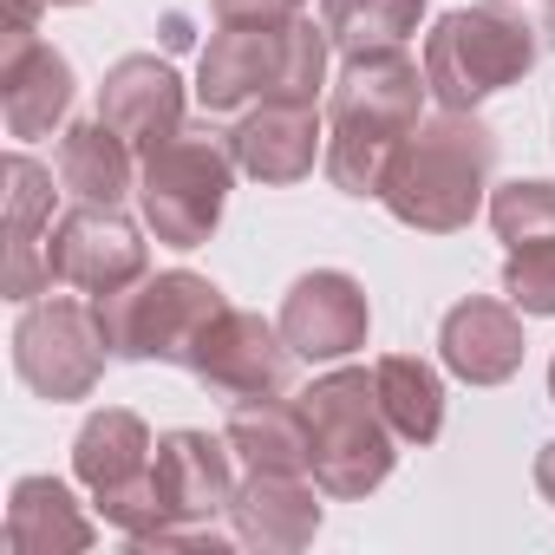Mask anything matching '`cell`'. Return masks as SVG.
Segmentation results:
<instances>
[{
    "label": "cell",
    "mask_w": 555,
    "mask_h": 555,
    "mask_svg": "<svg viewBox=\"0 0 555 555\" xmlns=\"http://www.w3.org/2000/svg\"><path fill=\"white\" fill-rule=\"evenodd\" d=\"M425 92H431L425 66H412L399 47L347 60V73L334 86V112H327V177L347 196H379L386 190L405 138L418 131Z\"/></svg>",
    "instance_id": "cell-1"
},
{
    "label": "cell",
    "mask_w": 555,
    "mask_h": 555,
    "mask_svg": "<svg viewBox=\"0 0 555 555\" xmlns=\"http://www.w3.org/2000/svg\"><path fill=\"white\" fill-rule=\"evenodd\" d=\"M490 170H496L490 125L470 112H438V118H418V131L405 138L379 203L418 235H451L477 216Z\"/></svg>",
    "instance_id": "cell-2"
},
{
    "label": "cell",
    "mask_w": 555,
    "mask_h": 555,
    "mask_svg": "<svg viewBox=\"0 0 555 555\" xmlns=\"http://www.w3.org/2000/svg\"><path fill=\"white\" fill-rule=\"evenodd\" d=\"M327 27L288 21V27H222L203 47L196 99L203 112H242L248 99L274 105H314L327 86Z\"/></svg>",
    "instance_id": "cell-3"
},
{
    "label": "cell",
    "mask_w": 555,
    "mask_h": 555,
    "mask_svg": "<svg viewBox=\"0 0 555 555\" xmlns=\"http://www.w3.org/2000/svg\"><path fill=\"white\" fill-rule=\"evenodd\" d=\"M308 431H314V483L340 503L373 496L399 464V431L379 405V386L366 366H340L301 392Z\"/></svg>",
    "instance_id": "cell-4"
},
{
    "label": "cell",
    "mask_w": 555,
    "mask_h": 555,
    "mask_svg": "<svg viewBox=\"0 0 555 555\" xmlns=\"http://www.w3.org/2000/svg\"><path fill=\"white\" fill-rule=\"evenodd\" d=\"M529 66H535V27L503 0L451 8L425 34V86L444 112H477L490 92L516 86Z\"/></svg>",
    "instance_id": "cell-5"
},
{
    "label": "cell",
    "mask_w": 555,
    "mask_h": 555,
    "mask_svg": "<svg viewBox=\"0 0 555 555\" xmlns=\"http://www.w3.org/2000/svg\"><path fill=\"white\" fill-rule=\"evenodd\" d=\"M222 288L203 282L190 268H170V274H138L131 288L118 295H99V327H105V347L118 360H164V366H190L196 340L209 334V321L222 314Z\"/></svg>",
    "instance_id": "cell-6"
},
{
    "label": "cell",
    "mask_w": 555,
    "mask_h": 555,
    "mask_svg": "<svg viewBox=\"0 0 555 555\" xmlns=\"http://www.w3.org/2000/svg\"><path fill=\"white\" fill-rule=\"evenodd\" d=\"M229 177H235L229 138H216V131H177L170 144H157L144 157V177H138L144 229L164 248H203L216 235V222H222Z\"/></svg>",
    "instance_id": "cell-7"
},
{
    "label": "cell",
    "mask_w": 555,
    "mask_h": 555,
    "mask_svg": "<svg viewBox=\"0 0 555 555\" xmlns=\"http://www.w3.org/2000/svg\"><path fill=\"white\" fill-rule=\"evenodd\" d=\"M105 327H99V308H79V301H40L21 314L14 327V366L21 379L66 405V399H86L105 373Z\"/></svg>",
    "instance_id": "cell-8"
},
{
    "label": "cell",
    "mask_w": 555,
    "mask_h": 555,
    "mask_svg": "<svg viewBox=\"0 0 555 555\" xmlns=\"http://www.w3.org/2000/svg\"><path fill=\"white\" fill-rule=\"evenodd\" d=\"M190 373H196L203 386H216L222 399H274V392H288L295 347L282 340V327H268L261 314L222 308V314L209 321V334L196 340Z\"/></svg>",
    "instance_id": "cell-9"
},
{
    "label": "cell",
    "mask_w": 555,
    "mask_h": 555,
    "mask_svg": "<svg viewBox=\"0 0 555 555\" xmlns=\"http://www.w3.org/2000/svg\"><path fill=\"white\" fill-rule=\"evenodd\" d=\"M47 261H53V282H66V288L118 295V288H131L144 274V235L105 203H79L73 216L53 222Z\"/></svg>",
    "instance_id": "cell-10"
},
{
    "label": "cell",
    "mask_w": 555,
    "mask_h": 555,
    "mask_svg": "<svg viewBox=\"0 0 555 555\" xmlns=\"http://www.w3.org/2000/svg\"><path fill=\"white\" fill-rule=\"evenodd\" d=\"M73 105V66L34 34V21H0V112L8 138H47Z\"/></svg>",
    "instance_id": "cell-11"
},
{
    "label": "cell",
    "mask_w": 555,
    "mask_h": 555,
    "mask_svg": "<svg viewBox=\"0 0 555 555\" xmlns=\"http://www.w3.org/2000/svg\"><path fill=\"white\" fill-rule=\"evenodd\" d=\"M366 327H373V308H366V288L347 268L301 274L282 301V340L301 360H347L366 347Z\"/></svg>",
    "instance_id": "cell-12"
},
{
    "label": "cell",
    "mask_w": 555,
    "mask_h": 555,
    "mask_svg": "<svg viewBox=\"0 0 555 555\" xmlns=\"http://www.w3.org/2000/svg\"><path fill=\"white\" fill-rule=\"evenodd\" d=\"M229 529H235L242 548H261V555H295V548H308L321 535L314 483L301 470H248V483H235Z\"/></svg>",
    "instance_id": "cell-13"
},
{
    "label": "cell",
    "mask_w": 555,
    "mask_h": 555,
    "mask_svg": "<svg viewBox=\"0 0 555 555\" xmlns=\"http://www.w3.org/2000/svg\"><path fill=\"white\" fill-rule=\"evenodd\" d=\"M99 118L131 144V151H157V144H170L177 131H183V79L164 66V60H151V53H131V60H118L112 73H105V86H99Z\"/></svg>",
    "instance_id": "cell-14"
},
{
    "label": "cell",
    "mask_w": 555,
    "mask_h": 555,
    "mask_svg": "<svg viewBox=\"0 0 555 555\" xmlns=\"http://www.w3.org/2000/svg\"><path fill=\"white\" fill-rule=\"evenodd\" d=\"M151 483H157L170 522H209V516H229V503H235L229 438H209V431H170V438H157Z\"/></svg>",
    "instance_id": "cell-15"
},
{
    "label": "cell",
    "mask_w": 555,
    "mask_h": 555,
    "mask_svg": "<svg viewBox=\"0 0 555 555\" xmlns=\"http://www.w3.org/2000/svg\"><path fill=\"white\" fill-rule=\"evenodd\" d=\"M0 183H8V274H0V295L34 301L53 288V261L40 248V229L53 222V170H40L27 151H14L0 164Z\"/></svg>",
    "instance_id": "cell-16"
},
{
    "label": "cell",
    "mask_w": 555,
    "mask_h": 555,
    "mask_svg": "<svg viewBox=\"0 0 555 555\" xmlns=\"http://www.w3.org/2000/svg\"><path fill=\"white\" fill-rule=\"evenodd\" d=\"M321 118L314 105H261L248 112L235 131H229V151H235V170H248L255 183H301L314 170V157H327L321 144Z\"/></svg>",
    "instance_id": "cell-17"
},
{
    "label": "cell",
    "mask_w": 555,
    "mask_h": 555,
    "mask_svg": "<svg viewBox=\"0 0 555 555\" xmlns=\"http://www.w3.org/2000/svg\"><path fill=\"white\" fill-rule=\"evenodd\" d=\"M438 347H444V366L464 386H503L522 366V321H516V308H503L490 295H470L444 314Z\"/></svg>",
    "instance_id": "cell-18"
},
{
    "label": "cell",
    "mask_w": 555,
    "mask_h": 555,
    "mask_svg": "<svg viewBox=\"0 0 555 555\" xmlns=\"http://www.w3.org/2000/svg\"><path fill=\"white\" fill-rule=\"evenodd\" d=\"M151 457H157V444H151L144 418H138V412H118V405L92 412V418L79 425V438H73V477H79L92 496L131 490L138 477H151Z\"/></svg>",
    "instance_id": "cell-19"
},
{
    "label": "cell",
    "mask_w": 555,
    "mask_h": 555,
    "mask_svg": "<svg viewBox=\"0 0 555 555\" xmlns=\"http://www.w3.org/2000/svg\"><path fill=\"white\" fill-rule=\"evenodd\" d=\"M8 548L14 555H79L92 548V522L60 477H21L8 496Z\"/></svg>",
    "instance_id": "cell-20"
},
{
    "label": "cell",
    "mask_w": 555,
    "mask_h": 555,
    "mask_svg": "<svg viewBox=\"0 0 555 555\" xmlns=\"http://www.w3.org/2000/svg\"><path fill=\"white\" fill-rule=\"evenodd\" d=\"M222 438H229V451L248 470H314L308 412L301 405H282V392H274V399H235Z\"/></svg>",
    "instance_id": "cell-21"
},
{
    "label": "cell",
    "mask_w": 555,
    "mask_h": 555,
    "mask_svg": "<svg viewBox=\"0 0 555 555\" xmlns=\"http://www.w3.org/2000/svg\"><path fill=\"white\" fill-rule=\"evenodd\" d=\"M60 183H66L79 203L118 209V203L138 190V183H131V144H125L105 118L66 125V131H60Z\"/></svg>",
    "instance_id": "cell-22"
},
{
    "label": "cell",
    "mask_w": 555,
    "mask_h": 555,
    "mask_svg": "<svg viewBox=\"0 0 555 555\" xmlns=\"http://www.w3.org/2000/svg\"><path fill=\"white\" fill-rule=\"evenodd\" d=\"M373 386H379V405L399 431V444H431L444 431V379L412 360V353H386L373 366Z\"/></svg>",
    "instance_id": "cell-23"
},
{
    "label": "cell",
    "mask_w": 555,
    "mask_h": 555,
    "mask_svg": "<svg viewBox=\"0 0 555 555\" xmlns=\"http://www.w3.org/2000/svg\"><path fill=\"white\" fill-rule=\"evenodd\" d=\"M418 14H425V0H321V27L347 60L405 47L418 34Z\"/></svg>",
    "instance_id": "cell-24"
},
{
    "label": "cell",
    "mask_w": 555,
    "mask_h": 555,
    "mask_svg": "<svg viewBox=\"0 0 555 555\" xmlns=\"http://www.w3.org/2000/svg\"><path fill=\"white\" fill-rule=\"evenodd\" d=\"M490 229L522 248V242H548L555 235V183L548 177H516L503 190H490Z\"/></svg>",
    "instance_id": "cell-25"
},
{
    "label": "cell",
    "mask_w": 555,
    "mask_h": 555,
    "mask_svg": "<svg viewBox=\"0 0 555 555\" xmlns=\"http://www.w3.org/2000/svg\"><path fill=\"white\" fill-rule=\"evenodd\" d=\"M503 295H509V308H522L535 321L555 314V235L509 248V261H503Z\"/></svg>",
    "instance_id": "cell-26"
},
{
    "label": "cell",
    "mask_w": 555,
    "mask_h": 555,
    "mask_svg": "<svg viewBox=\"0 0 555 555\" xmlns=\"http://www.w3.org/2000/svg\"><path fill=\"white\" fill-rule=\"evenodd\" d=\"M222 27H288L301 21L308 0H209Z\"/></svg>",
    "instance_id": "cell-27"
},
{
    "label": "cell",
    "mask_w": 555,
    "mask_h": 555,
    "mask_svg": "<svg viewBox=\"0 0 555 555\" xmlns=\"http://www.w3.org/2000/svg\"><path fill=\"white\" fill-rule=\"evenodd\" d=\"M535 490H542V496L555 503V438H548V444L535 451Z\"/></svg>",
    "instance_id": "cell-28"
},
{
    "label": "cell",
    "mask_w": 555,
    "mask_h": 555,
    "mask_svg": "<svg viewBox=\"0 0 555 555\" xmlns=\"http://www.w3.org/2000/svg\"><path fill=\"white\" fill-rule=\"evenodd\" d=\"M40 8H79V0H8L0 21H40Z\"/></svg>",
    "instance_id": "cell-29"
},
{
    "label": "cell",
    "mask_w": 555,
    "mask_h": 555,
    "mask_svg": "<svg viewBox=\"0 0 555 555\" xmlns=\"http://www.w3.org/2000/svg\"><path fill=\"white\" fill-rule=\"evenodd\" d=\"M164 47H190V21H183V14L164 21Z\"/></svg>",
    "instance_id": "cell-30"
},
{
    "label": "cell",
    "mask_w": 555,
    "mask_h": 555,
    "mask_svg": "<svg viewBox=\"0 0 555 555\" xmlns=\"http://www.w3.org/2000/svg\"><path fill=\"white\" fill-rule=\"evenodd\" d=\"M542 34H548V47H555V0H548V14H542Z\"/></svg>",
    "instance_id": "cell-31"
},
{
    "label": "cell",
    "mask_w": 555,
    "mask_h": 555,
    "mask_svg": "<svg viewBox=\"0 0 555 555\" xmlns=\"http://www.w3.org/2000/svg\"><path fill=\"white\" fill-rule=\"evenodd\" d=\"M548 399H555V360H548Z\"/></svg>",
    "instance_id": "cell-32"
}]
</instances>
